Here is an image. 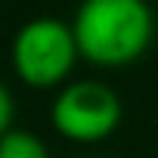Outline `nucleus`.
<instances>
[{
  "label": "nucleus",
  "mask_w": 158,
  "mask_h": 158,
  "mask_svg": "<svg viewBox=\"0 0 158 158\" xmlns=\"http://www.w3.org/2000/svg\"><path fill=\"white\" fill-rule=\"evenodd\" d=\"M0 158H50V149L37 133L13 127L0 136Z\"/></svg>",
  "instance_id": "obj_4"
},
{
  "label": "nucleus",
  "mask_w": 158,
  "mask_h": 158,
  "mask_svg": "<svg viewBox=\"0 0 158 158\" xmlns=\"http://www.w3.org/2000/svg\"><path fill=\"white\" fill-rule=\"evenodd\" d=\"M124 118L121 96L102 81H68L50 106L53 130L77 146H96L109 139Z\"/></svg>",
  "instance_id": "obj_3"
},
{
  "label": "nucleus",
  "mask_w": 158,
  "mask_h": 158,
  "mask_svg": "<svg viewBox=\"0 0 158 158\" xmlns=\"http://www.w3.org/2000/svg\"><path fill=\"white\" fill-rule=\"evenodd\" d=\"M13 118H16V99H13L10 87L0 81V136L13 130Z\"/></svg>",
  "instance_id": "obj_5"
},
{
  "label": "nucleus",
  "mask_w": 158,
  "mask_h": 158,
  "mask_svg": "<svg viewBox=\"0 0 158 158\" xmlns=\"http://www.w3.org/2000/svg\"><path fill=\"white\" fill-rule=\"evenodd\" d=\"M81 3H87V0H81Z\"/></svg>",
  "instance_id": "obj_6"
},
{
  "label": "nucleus",
  "mask_w": 158,
  "mask_h": 158,
  "mask_svg": "<svg viewBox=\"0 0 158 158\" xmlns=\"http://www.w3.org/2000/svg\"><path fill=\"white\" fill-rule=\"evenodd\" d=\"M81 59L96 68L133 65L155 37L149 0H87L71 22Z\"/></svg>",
  "instance_id": "obj_1"
},
{
  "label": "nucleus",
  "mask_w": 158,
  "mask_h": 158,
  "mask_svg": "<svg viewBox=\"0 0 158 158\" xmlns=\"http://www.w3.org/2000/svg\"><path fill=\"white\" fill-rule=\"evenodd\" d=\"M77 59H81V50H77L71 25L53 16L25 22L10 47L13 71L31 90L65 87Z\"/></svg>",
  "instance_id": "obj_2"
}]
</instances>
